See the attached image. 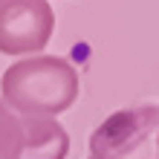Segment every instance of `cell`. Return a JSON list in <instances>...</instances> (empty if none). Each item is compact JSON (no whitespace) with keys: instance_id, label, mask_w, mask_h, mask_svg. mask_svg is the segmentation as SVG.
<instances>
[{"instance_id":"2","label":"cell","mask_w":159,"mask_h":159,"mask_svg":"<svg viewBox=\"0 0 159 159\" xmlns=\"http://www.w3.org/2000/svg\"><path fill=\"white\" fill-rule=\"evenodd\" d=\"M55 32V12L46 0H0V52L35 55Z\"/></svg>"},{"instance_id":"4","label":"cell","mask_w":159,"mask_h":159,"mask_svg":"<svg viewBox=\"0 0 159 159\" xmlns=\"http://www.w3.org/2000/svg\"><path fill=\"white\" fill-rule=\"evenodd\" d=\"M23 142V121L0 101V159H17Z\"/></svg>"},{"instance_id":"1","label":"cell","mask_w":159,"mask_h":159,"mask_svg":"<svg viewBox=\"0 0 159 159\" xmlns=\"http://www.w3.org/2000/svg\"><path fill=\"white\" fill-rule=\"evenodd\" d=\"M3 104L15 116L55 119L75 104L81 84L78 72L58 55H29L15 61L0 78Z\"/></svg>"},{"instance_id":"3","label":"cell","mask_w":159,"mask_h":159,"mask_svg":"<svg viewBox=\"0 0 159 159\" xmlns=\"http://www.w3.org/2000/svg\"><path fill=\"white\" fill-rule=\"evenodd\" d=\"M20 121H23V142L17 159H67L70 136L58 119L20 116Z\"/></svg>"},{"instance_id":"5","label":"cell","mask_w":159,"mask_h":159,"mask_svg":"<svg viewBox=\"0 0 159 159\" xmlns=\"http://www.w3.org/2000/svg\"><path fill=\"white\" fill-rule=\"evenodd\" d=\"M156 159H159V127H156Z\"/></svg>"}]
</instances>
